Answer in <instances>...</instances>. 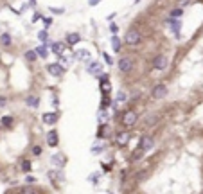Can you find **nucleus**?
<instances>
[{"label": "nucleus", "mask_w": 203, "mask_h": 194, "mask_svg": "<svg viewBox=\"0 0 203 194\" xmlns=\"http://www.w3.org/2000/svg\"><path fill=\"white\" fill-rule=\"evenodd\" d=\"M59 115L56 113V112H47V113L42 115V121L45 122V124H49V126H54L56 122H58Z\"/></svg>", "instance_id": "nucleus-5"}, {"label": "nucleus", "mask_w": 203, "mask_h": 194, "mask_svg": "<svg viewBox=\"0 0 203 194\" xmlns=\"http://www.w3.org/2000/svg\"><path fill=\"white\" fill-rule=\"evenodd\" d=\"M124 42L128 43L130 47H135V45H138V43L142 42V34L138 32L137 29H130L126 32V36H124Z\"/></svg>", "instance_id": "nucleus-1"}, {"label": "nucleus", "mask_w": 203, "mask_h": 194, "mask_svg": "<svg viewBox=\"0 0 203 194\" xmlns=\"http://www.w3.org/2000/svg\"><path fill=\"white\" fill-rule=\"evenodd\" d=\"M40 18H42V14H40V13H34V16H32V22H38Z\"/></svg>", "instance_id": "nucleus-39"}, {"label": "nucleus", "mask_w": 203, "mask_h": 194, "mask_svg": "<svg viewBox=\"0 0 203 194\" xmlns=\"http://www.w3.org/2000/svg\"><path fill=\"white\" fill-rule=\"evenodd\" d=\"M7 104V99L6 97H0V106H6Z\"/></svg>", "instance_id": "nucleus-38"}, {"label": "nucleus", "mask_w": 203, "mask_h": 194, "mask_svg": "<svg viewBox=\"0 0 203 194\" xmlns=\"http://www.w3.org/2000/svg\"><path fill=\"white\" fill-rule=\"evenodd\" d=\"M110 31H111L113 34H117V31H119V27H117V23H111V25H110Z\"/></svg>", "instance_id": "nucleus-36"}, {"label": "nucleus", "mask_w": 203, "mask_h": 194, "mask_svg": "<svg viewBox=\"0 0 203 194\" xmlns=\"http://www.w3.org/2000/svg\"><path fill=\"white\" fill-rule=\"evenodd\" d=\"M51 162L54 165H58V167H63V165H65V158H63V155H52Z\"/></svg>", "instance_id": "nucleus-18"}, {"label": "nucleus", "mask_w": 203, "mask_h": 194, "mask_svg": "<svg viewBox=\"0 0 203 194\" xmlns=\"http://www.w3.org/2000/svg\"><path fill=\"white\" fill-rule=\"evenodd\" d=\"M102 57H104V61H106L108 65H111V63H113V59H111V56H110L108 52H102Z\"/></svg>", "instance_id": "nucleus-31"}, {"label": "nucleus", "mask_w": 203, "mask_h": 194, "mask_svg": "<svg viewBox=\"0 0 203 194\" xmlns=\"http://www.w3.org/2000/svg\"><path fill=\"white\" fill-rule=\"evenodd\" d=\"M104 135H106V128H104V126H101V128H99V131H97V137L101 138V137H104Z\"/></svg>", "instance_id": "nucleus-35"}, {"label": "nucleus", "mask_w": 203, "mask_h": 194, "mask_svg": "<svg viewBox=\"0 0 203 194\" xmlns=\"http://www.w3.org/2000/svg\"><path fill=\"white\" fill-rule=\"evenodd\" d=\"M153 146H155V140H153V137H142V140H140V146H138V149L147 153V151L151 149Z\"/></svg>", "instance_id": "nucleus-8"}, {"label": "nucleus", "mask_w": 203, "mask_h": 194, "mask_svg": "<svg viewBox=\"0 0 203 194\" xmlns=\"http://www.w3.org/2000/svg\"><path fill=\"white\" fill-rule=\"evenodd\" d=\"M106 117H108V115H106V112H104V108H101V113H99V122H104V121H106Z\"/></svg>", "instance_id": "nucleus-32"}, {"label": "nucleus", "mask_w": 203, "mask_h": 194, "mask_svg": "<svg viewBox=\"0 0 203 194\" xmlns=\"http://www.w3.org/2000/svg\"><path fill=\"white\" fill-rule=\"evenodd\" d=\"M117 67H119V70L121 72H130L131 67H133V61H131L130 57H121L119 63H117Z\"/></svg>", "instance_id": "nucleus-9"}, {"label": "nucleus", "mask_w": 203, "mask_h": 194, "mask_svg": "<svg viewBox=\"0 0 203 194\" xmlns=\"http://www.w3.org/2000/svg\"><path fill=\"white\" fill-rule=\"evenodd\" d=\"M101 92L102 93H110V92H111V86H110L108 81H101Z\"/></svg>", "instance_id": "nucleus-25"}, {"label": "nucleus", "mask_w": 203, "mask_h": 194, "mask_svg": "<svg viewBox=\"0 0 203 194\" xmlns=\"http://www.w3.org/2000/svg\"><path fill=\"white\" fill-rule=\"evenodd\" d=\"M0 43H2V47H11L13 45V38L9 32H2L0 34Z\"/></svg>", "instance_id": "nucleus-14"}, {"label": "nucleus", "mask_w": 203, "mask_h": 194, "mask_svg": "<svg viewBox=\"0 0 203 194\" xmlns=\"http://www.w3.org/2000/svg\"><path fill=\"white\" fill-rule=\"evenodd\" d=\"M47 9H49L51 13H54V14H63V13H65V9H63V7H54V6H49Z\"/></svg>", "instance_id": "nucleus-26"}, {"label": "nucleus", "mask_w": 203, "mask_h": 194, "mask_svg": "<svg viewBox=\"0 0 203 194\" xmlns=\"http://www.w3.org/2000/svg\"><path fill=\"white\" fill-rule=\"evenodd\" d=\"M31 167H32V165H31V160H23L22 162V171L23 172H29Z\"/></svg>", "instance_id": "nucleus-27"}, {"label": "nucleus", "mask_w": 203, "mask_h": 194, "mask_svg": "<svg viewBox=\"0 0 203 194\" xmlns=\"http://www.w3.org/2000/svg\"><path fill=\"white\" fill-rule=\"evenodd\" d=\"M15 124V119L11 117V115H6V117H2L0 119V126L2 128H6V129H11V126Z\"/></svg>", "instance_id": "nucleus-12"}, {"label": "nucleus", "mask_w": 203, "mask_h": 194, "mask_svg": "<svg viewBox=\"0 0 203 194\" xmlns=\"http://www.w3.org/2000/svg\"><path fill=\"white\" fill-rule=\"evenodd\" d=\"M25 104L29 108H38L40 106V99H38V95H27L25 97Z\"/></svg>", "instance_id": "nucleus-13"}, {"label": "nucleus", "mask_w": 203, "mask_h": 194, "mask_svg": "<svg viewBox=\"0 0 203 194\" xmlns=\"http://www.w3.org/2000/svg\"><path fill=\"white\" fill-rule=\"evenodd\" d=\"M137 121H138V115L135 113V112H131V110H130V112H126L124 117H122V124L126 126V128H131Z\"/></svg>", "instance_id": "nucleus-3"}, {"label": "nucleus", "mask_w": 203, "mask_h": 194, "mask_svg": "<svg viewBox=\"0 0 203 194\" xmlns=\"http://www.w3.org/2000/svg\"><path fill=\"white\" fill-rule=\"evenodd\" d=\"M167 95V86L166 85H156L155 86V90H153V93H151V97L153 99H164Z\"/></svg>", "instance_id": "nucleus-4"}, {"label": "nucleus", "mask_w": 203, "mask_h": 194, "mask_svg": "<svg viewBox=\"0 0 203 194\" xmlns=\"http://www.w3.org/2000/svg\"><path fill=\"white\" fill-rule=\"evenodd\" d=\"M110 104V99H108V93H104V97H102V101H101V108H106Z\"/></svg>", "instance_id": "nucleus-30"}, {"label": "nucleus", "mask_w": 203, "mask_h": 194, "mask_svg": "<svg viewBox=\"0 0 203 194\" xmlns=\"http://www.w3.org/2000/svg\"><path fill=\"white\" fill-rule=\"evenodd\" d=\"M29 4H31L32 7H34V6H36V0H29Z\"/></svg>", "instance_id": "nucleus-41"}, {"label": "nucleus", "mask_w": 203, "mask_h": 194, "mask_svg": "<svg viewBox=\"0 0 203 194\" xmlns=\"http://www.w3.org/2000/svg\"><path fill=\"white\" fill-rule=\"evenodd\" d=\"M180 16H183V11L181 9H173L171 11V18H180Z\"/></svg>", "instance_id": "nucleus-28"}, {"label": "nucleus", "mask_w": 203, "mask_h": 194, "mask_svg": "<svg viewBox=\"0 0 203 194\" xmlns=\"http://www.w3.org/2000/svg\"><path fill=\"white\" fill-rule=\"evenodd\" d=\"M45 140H47V144L51 146V147H56L59 142V137H58V131L56 129H51L47 135H45Z\"/></svg>", "instance_id": "nucleus-6"}, {"label": "nucleus", "mask_w": 203, "mask_h": 194, "mask_svg": "<svg viewBox=\"0 0 203 194\" xmlns=\"http://www.w3.org/2000/svg\"><path fill=\"white\" fill-rule=\"evenodd\" d=\"M102 70V63H99V61H92V63L88 65V72L90 74H99V72Z\"/></svg>", "instance_id": "nucleus-16"}, {"label": "nucleus", "mask_w": 203, "mask_h": 194, "mask_svg": "<svg viewBox=\"0 0 203 194\" xmlns=\"http://www.w3.org/2000/svg\"><path fill=\"white\" fill-rule=\"evenodd\" d=\"M126 101H128V93L124 90H119L117 92V102H126Z\"/></svg>", "instance_id": "nucleus-22"}, {"label": "nucleus", "mask_w": 203, "mask_h": 194, "mask_svg": "<svg viewBox=\"0 0 203 194\" xmlns=\"http://www.w3.org/2000/svg\"><path fill=\"white\" fill-rule=\"evenodd\" d=\"M49 178H51L52 182H56V180L63 178V174H61L59 171H49Z\"/></svg>", "instance_id": "nucleus-24"}, {"label": "nucleus", "mask_w": 203, "mask_h": 194, "mask_svg": "<svg viewBox=\"0 0 203 194\" xmlns=\"http://www.w3.org/2000/svg\"><path fill=\"white\" fill-rule=\"evenodd\" d=\"M99 2H102V0H88V6H90V7H94V6H97Z\"/></svg>", "instance_id": "nucleus-37"}, {"label": "nucleus", "mask_w": 203, "mask_h": 194, "mask_svg": "<svg viewBox=\"0 0 203 194\" xmlns=\"http://www.w3.org/2000/svg\"><path fill=\"white\" fill-rule=\"evenodd\" d=\"M27 182H29V183H34V182H36V178H32V176H27Z\"/></svg>", "instance_id": "nucleus-40"}, {"label": "nucleus", "mask_w": 203, "mask_h": 194, "mask_svg": "<svg viewBox=\"0 0 203 194\" xmlns=\"http://www.w3.org/2000/svg\"><path fill=\"white\" fill-rule=\"evenodd\" d=\"M31 153H32L34 157H40V155H42V147H40V146H34V147L31 149Z\"/></svg>", "instance_id": "nucleus-29"}, {"label": "nucleus", "mask_w": 203, "mask_h": 194, "mask_svg": "<svg viewBox=\"0 0 203 194\" xmlns=\"http://www.w3.org/2000/svg\"><path fill=\"white\" fill-rule=\"evenodd\" d=\"M121 47H122V42L119 40V36L113 34V38H111V49L115 50V52H119V50H121Z\"/></svg>", "instance_id": "nucleus-19"}, {"label": "nucleus", "mask_w": 203, "mask_h": 194, "mask_svg": "<svg viewBox=\"0 0 203 194\" xmlns=\"http://www.w3.org/2000/svg\"><path fill=\"white\" fill-rule=\"evenodd\" d=\"M51 50L56 54V56H61L63 52H65V43H61V42H54L51 45Z\"/></svg>", "instance_id": "nucleus-11"}, {"label": "nucleus", "mask_w": 203, "mask_h": 194, "mask_svg": "<svg viewBox=\"0 0 203 194\" xmlns=\"http://www.w3.org/2000/svg\"><path fill=\"white\" fill-rule=\"evenodd\" d=\"M36 54H38V57H47L49 56V49H47V43H43V45H40V47H36Z\"/></svg>", "instance_id": "nucleus-17"}, {"label": "nucleus", "mask_w": 203, "mask_h": 194, "mask_svg": "<svg viewBox=\"0 0 203 194\" xmlns=\"http://www.w3.org/2000/svg\"><path fill=\"white\" fill-rule=\"evenodd\" d=\"M153 68L155 70H166L167 68V57L166 56H156L155 57V61H153Z\"/></svg>", "instance_id": "nucleus-7"}, {"label": "nucleus", "mask_w": 203, "mask_h": 194, "mask_svg": "<svg viewBox=\"0 0 203 194\" xmlns=\"http://www.w3.org/2000/svg\"><path fill=\"white\" fill-rule=\"evenodd\" d=\"M81 42V36L77 34V32H70V34L67 36V45H77V43Z\"/></svg>", "instance_id": "nucleus-15"}, {"label": "nucleus", "mask_w": 203, "mask_h": 194, "mask_svg": "<svg viewBox=\"0 0 203 194\" xmlns=\"http://www.w3.org/2000/svg\"><path fill=\"white\" fill-rule=\"evenodd\" d=\"M42 20H43V25H47V27H49V25H52V18H49V16H47V18H45V16H42Z\"/></svg>", "instance_id": "nucleus-34"}, {"label": "nucleus", "mask_w": 203, "mask_h": 194, "mask_svg": "<svg viewBox=\"0 0 203 194\" xmlns=\"http://www.w3.org/2000/svg\"><path fill=\"white\" fill-rule=\"evenodd\" d=\"M38 40L42 43H47L49 42V32H47V31H40V32H38Z\"/></svg>", "instance_id": "nucleus-23"}, {"label": "nucleus", "mask_w": 203, "mask_h": 194, "mask_svg": "<svg viewBox=\"0 0 203 194\" xmlns=\"http://www.w3.org/2000/svg\"><path fill=\"white\" fill-rule=\"evenodd\" d=\"M23 57L27 59V61H36V57H38V54H36V50H25V54H23Z\"/></svg>", "instance_id": "nucleus-20"}, {"label": "nucleus", "mask_w": 203, "mask_h": 194, "mask_svg": "<svg viewBox=\"0 0 203 194\" xmlns=\"http://www.w3.org/2000/svg\"><path fill=\"white\" fill-rule=\"evenodd\" d=\"M47 72L51 76H54V77H59V76L65 74V67L59 63H51V65H47Z\"/></svg>", "instance_id": "nucleus-2"}, {"label": "nucleus", "mask_w": 203, "mask_h": 194, "mask_svg": "<svg viewBox=\"0 0 203 194\" xmlns=\"http://www.w3.org/2000/svg\"><path fill=\"white\" fill-rule=\"evenodd\" d=\"M181 4H189V0H181Z\"/></svg>", "instance_id": "nucleus-42"}, {"label": "nucleus", "mask_w": 203, "mask_h": 194, "mask_svg": "<svg viewBox=\"0 0 203 194\" xmlns=\"http://www.w3.org/2000/svg\"><path fill=\"white\" fill-rule=\"evenodd\" d=\"M171 25H173V31H180V22H174V18H173V22H171Z\"/></svg>", "instance_id": "nucleus-33"}, {"label": "nucleus", "mask_w": 203, "mask_h": 194, "mask_svg": "<svg viewBox=\"0 0 203 194\" xmlns=\"http://www.w3.org/2000/svg\"><path fill=\"white\" fill-rule=\"evenodd\" d=\"M130 140V131H121V133H117L115 135V142L119 146H126Z\"/></svg>", "instance_id": "nucleus-10"}, {"label": "nucleus", "mask_w": 203, "mask_h": 194, "mask_svg": "<svg viewBox=\"0 0 203 194\" xmlns=\"http://www.w3.org/2000/svg\"><path fill=\"white\" fill-rule=\"evenodd\" d=\"M74 56L77 57V59H88V56H90V54H88V50L81 49V50H76V52H74Z\"/></svg>", "instance_id": "nucleus-21"}]
</instances>
